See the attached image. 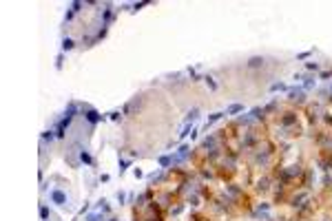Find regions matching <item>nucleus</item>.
<instances>
[{"label":"nucleus","mask_w":332,"mask_h":221,"mask_svg":"<svg viewBox=\"0 0 332 221\" xmlns=\"http://www.w3.org/2000/svg\"><path fill=\"white\" fill-rule=\"evenodd\" d=\"M259 64H263V60H261V58H252V60L248 62V66H259Z\"/></svg>","instance_id":"nucleus-4"},{"label":"nucleus","mask_w":332,"mask_h":221,"mask_svg":"<svg viewBox=\"0 0 332 221\" xmlns=\"http://www.w3.org/2000/svg\"><path fill=\"white\" fill-rule=\"evenodd\" d=\"M86 120H89L91 124H95V122L100 120V115H97V110H93V108H86Z\"/></svg>","instance_id":"nucleus-2"},{"label":"nucleus","mask_w":332,"mask_h":221,"mask_svg":"<svg viewBox=\"0 0 332 221\" xmlns=\"http://www.w3.org/2000/svg\"><path fill=\"white\" fill-rule=\"evenodd\" d=\"M51 199H53L55 203H64V201H66V197H64V192H60V190H53V192H51Z\"/></svg>","instance_id":"nucleus-1"},{"label":"nucleus","mask_w":332,"mask_h":221,"mask_svg":"<svg viewBox=\"0 0 332 221\" xmlns=\"http://www.w3.org/2000/svg\"><path fill=\"white\" fill-rule=\"evenodd\" d=\"M239 110H244V106H242V104H232L230 108H228V113H239Z\"/></svg>","instance_id":"nucleus-5"},{"label":"nucleus","mask_w":332,"mask_h":221,"mask_svg":"<svg viewBox=\"0 0 332 221\" xmlns=\"http://www.w3.org/2000/svg\"><path fill=\"white\" fill-rule=\"evenodd\" d=\"M111 221H117V219H111Z\"/></svg>","instance_id":"nucleus-11"},{"label":"nucleus","mask_w":332,"mask_h":221,"mask_svg":"<svg viewBox=\"0 0 332 221\" xmlns=\"http://www.w3.org/2000/svg\"><path fill=\"white\" fill-rule=\"evenodd\" d=\"M73 46H76V42L71 40V38H64V40H62V49H64V51H71Z\"/></svg>","instance_id":"nucleus-3"},{"label":"nucleus","mask_w":332,"mask_h":221,"mask_svg":"<svg viewBox=\"0 0 332 221\" xmlns=\"http://www.w3.org/2000/svg\"><path fill=\"white\" fill-rule=\"evenodd\" d=\"M40 215H42V219H47V215H49V210H47L45 206H42V210H40Z\"/></svg>","instance_id":"nucleus-9"},{"label":"nucleus","mask_w":332,"mask_h":221,"mask_svg":"<svg viewBox=\"0 0 332 221\" xmlns=\"http://www.w3.org/2000/svg\"><path fill=\"white\" fill-rule=\"evenodd\" d=\"M171 161H173L171 157H162V159H160V164H162V166H168V164H171Z\"/></svg>","instance_id":"nucleus-7"},{"label":"nucleus","mask_w":332,"mask_h":221,"mask_svg":"<svg viewBox=\"0 0 332 221\" xmlns=\"http://www.w3.org/2000/svg\"><path fill=\"white\" fill-rule=\"evenodd\" d=\"M80 159H82V161H86V164H91V155H89V153H84V151L80 153Z\"/></svg>","instance_id":"nucleus-6"},{"label":"nucleus","mask_w":332,"mask_h":221,"mask_svg":"<svg viewBox=\"0 0 332 221\" xmlns=\"http://www.w3.org/2000/svg\"><path fill=\"white\" fill-rule=\"evenodd\" d=\"M286 89V84H281V82H279V84H272V91H283Z\"/></svg>","instance_id":"nucleus-8"},{"label":"nucleus","mask_w":332,"mask_h":221,"mask_svg":"<svg viewBox=\"0 0 332 221\" xmlns=\"http://www.w3.org/2000/svg\"><path fill=\"white\" fill-rule=\"evenodd\" d=\"M100 219H102L100 215H91V217H89V221H100Z\"/></svg>","instance_id":"nucleus-10"}]
</instances>
